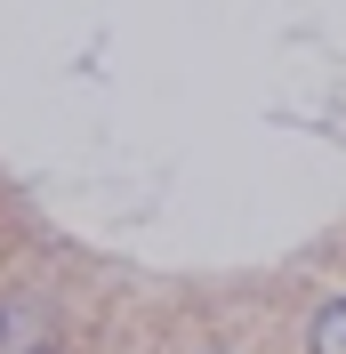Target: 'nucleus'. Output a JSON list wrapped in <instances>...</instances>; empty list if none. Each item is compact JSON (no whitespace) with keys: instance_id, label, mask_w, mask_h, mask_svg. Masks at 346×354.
<instances>
[{"instance_id":"nucleus-3","label":"nucleus","mask_w":346,"mask_h":354,"mask_svg":"<svg viewBox=\"0 0 346 354\" xmlns=\"http://www.w3.org/2000/svg\"><path fill=\"white\" fill-rule=\"evenodd\" d=\"M210 354H217V346H210Z\"/></svg>"},{"instance_id":"nucleus-1","label":"nucleus","mask_w":346,"mask_h":354,"mask_svg":"<svg viewBox=\"0 0 346 354\" xmlns=\"http://www.w3.org/2000/svg\"><path fill=\"white\" fill-rule=\"evenodd\" d=\"M306 354H346V298L314 306V322H306Z\"/></svg>"},{"instance_id":"nucleus-2","label":"nucleus","mask_w":346,"mask_h":354,"mask_svg":"<svg viewBox=\"0 0 346 354\" xmlns=\"http://www.w3.org/2000/svg\"><path fill=\"white\" fill-rule=\"evenodd\" d=\"M33 354H65V346H33Z\"/></svg>"}]
</instances>
